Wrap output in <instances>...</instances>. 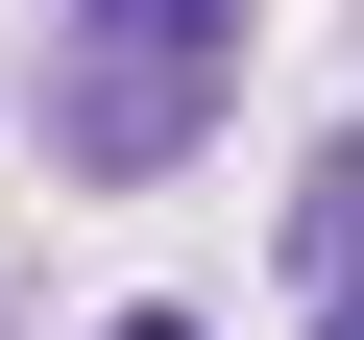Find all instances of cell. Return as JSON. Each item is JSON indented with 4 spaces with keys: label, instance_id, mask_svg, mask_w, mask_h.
Returning a JSON list of instances; mask_svg holds the SVG:
<instances>
[{
    "label": "cell",
    "instance_id": "obj_1",
    "mask_svg": "<svg viewBox=\"0 0 364 340\" xmlns=\"http://www.w3.org/2000/svg\"><path fill=\"white\" fill-rule=\"evenodd\" d=\"M219 97H243V0H73V25H49V170H73V195L195 170Z\"/></svg>",
    "mask_w": 364,
    "mask_h": 340
},
{
    "label": "cell",
    "instance_id": "obj_2",
    "mask_svg": "<svg viewBox=\"0 0 364 340\" xmlns=\"http://www.w3.org/2000/svg\"><path fill=\"white\" fill-rule=\"evenodd\" d=\"M291 267H316V292H364V122L316 146V195H291Z\"/></svg>",
    "mask_w": 364,
    "mask_h": 340
},
{
    "label": "cell",
    "instance_id": "obj_3",
    "mask_svg": "<svg viewBox=\"0 0 364 340\" xmlns=\"http://www.w3.org/2000/svg\"><path fill=\"white\" fill-rule=\"evenodd\" d=\"M316 340H364V292H316Z\"/></svg>",
    "mask_w": 364,
    "mask_h": 340
},
{
    "label": "cell",
    "instance_id": "obj_4",
    "mask_svg": "<svg viewBox=\"0 0 364 340\" xmlns=\"http://www.w3.org/2000/svg\"><path fill=\"white\" fill-rule=\"evenodd\" d=\"M122 340H195V316H122Z\"/></svg>",
    "mask_w": 364,
    "mask_h": 340
}]
</instances>
